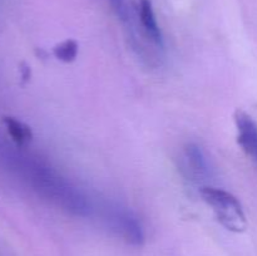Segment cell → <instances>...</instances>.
Masks as SVG:
<instances>
[{"mask_svg": "<svg viewBox=\"0 0 257 256\" xmlns=\"http://www.w3.org/2000/svg\"><path fill=\"white\" fill-rule=\"evenodd\" d=\"M202 200L212 208L218 222L232 232H242L247 227L245 211L240 201L222 188L205 186L200 190Z\"/></svg>", "mask_w": 257, "mask_h": 256, "instance_id": "1", "label": "cell"}, {"mask_svg": "<svg viewBox=\"0 0 257 256\" xmlns=\"http://www.w3.org/2000/svg\"><path fill=\"white\" fill-rule=\"evenodd\" d=\"M237 143L243 152L257 162V123L250 114L242 109H237L233 114Z\"/></svg>", "mask_w": 257, "mask_h": 256, "instance_id": "2", "label": "cell"}, {"mask_svg": "<svg viewBox=\"0 0 257 256\" xmlns=\"http://www.w3.org/2000/svg\"><path fill=\"white\" fill-rule=\"evenodd\" d=\"M110 220L114 230L118 235L122 236L125 242L136 246L142 245L145 241V233L140 221L132 213L127 211H117L110 216Z\"/></svg>", "mask_w": 257, "mask_h": 256, "instance_id": "3", "label": "cell"}, {"mask_svg": "<svg viewBox=\"0 0 257 256\" xmlns=\"http://www.w3.org/2000/svg\"><path fill=\"white\" fill-rule=\"evenodd\" d=\"M183 170L187 176L192 180L206 178L208 176V165L205 157V153L201 147L196 143H187L183 147Z\"/></svg>", "mask_w": 257, "mask_h": 256, "instance_id": "4", "label": "cell"}, {"mask_svg": "<svg viewBox=\"0 0 257 256\" xmlns=\"http://www.w3.org/2000/svg\"><path fill=\"white\" fill-rule=\"evenodd\" d=\"M138 17L145 37L160 49H163V37L151 0H138Z\"/></svg>", "mask_w": 257, "mask_h": 256, "instance_id": "5", "label": "cell"}, {"mask_svg": "<svg viewBox=\"0 0 257 256\" xmlns=\"http://www.w3.org/2000/svg\"><path fill=\"white\" fill-rule=\"evenodd\" d=\"M10 138L17 143L18 146H25L33 140V132L30 127L22 120L14 117H4L3 119Z\"/></svg>", "mask_w": 257, "mask_h": 256, "instance_id": "6", "label": "cell"}, {"mask_svg": "<svg viewBox=\"0 0 257 256\" xmlns=\"http://www.w3.org/2000/svg\"><path fill=\"white\" fill-rule=\"evenodd\" d=\"M53 54L63 63L74 62L78 55V43L74 39H67L53 48Z\"/></svg>", "mask_w": 257, "mask_h": 256, "instance_id": "7", "label": "cell"}, {"mask_svg": "<svg viewBox=\"0 0 257 256\" xmlns=\"http://www.w3.org/2000/svg\"><path fill=\"white\" fill-rule=\"evenodd\" d=\"M109 4L114 14L123 23H127L130 20V10H128L125 0H109Z\"/></svg>", "mask_w": 257, "mask_h": 256, "instance_id": "8", "label": "cell"}]
</instances>
